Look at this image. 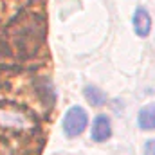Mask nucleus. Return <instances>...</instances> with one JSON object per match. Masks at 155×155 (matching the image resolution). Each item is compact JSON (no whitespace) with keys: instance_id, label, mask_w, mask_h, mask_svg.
<instances>
[{"instance_id":"f03ea898","label":"nucleus","mask_w":155,"mask_h":155,"mask_svg":"<svg viewBox=\"0 0 155 155\" xmlns=\"http://www.w3.org/2000/svg\"><path fill=\"white\" fill-rule=\"evenodd\" d=\"M112 135V126H110V119L103 114L96 116L92 123V130H90V137L96 143H105L107 139H110Z\"/></svg>"},{"instance_id":"39448f33","label":"nucleus","mask_w":155,"mask_h":155,"mask_svg":"<svg viewBox=\"0 0 155 155\" xmlns=\"http://www.w3.org/2000/svg\"><path fill=\"white\" fill-rule=\"evenodd\" d=\"M83 94H85L87 101H88L92 107H101V105H105V101H107V94H105L99 87H96V85H87V87L83 88Z\"/></svg>"},{"instance_id":"20e7f679","label":"nucleus","mask_w":155,"mask_h":155,"mask_svg":"<svg viewBox=\"0 0 155 155\" xmlns=\"http://www.w3.org/2000/svg\"><path fill=\"white\" fill-rule=\"evenodd\" d=\"M137 124L141 130H155V105L143 107L137 116Z\"/></svg>"},{"instance_id":"423d86ee","label":"nucleus","mask_w":155,"mask_h":155,"mask_svg":"<svg viewBox=\"0 0 155 155\" xmlns=\"http://www.w3.org/2000/svg\"><path fill=\"white\" fill-rule=\"evenodd\" d=\"M0 124L5 126H27L25 117L20 114H11V112H0Z\"/></svg>"},{"instance_id":"f257e3e1","label":"nucleus","mask_w":155,"mask_h":155,"mask_svg":"<svg viewBox=\"0 0 155 155\" xmlns=\"http://www.w3.org/2000/svg\"><path fill=\"white\" fill-rule=\"evenodd\" d=\"M88 124V116L81 107H71L63 117V132L67 137H78Z\"/></svg>"},{"instance_id":"0eeeda50","label":"nucleus","mask_w":155,"mask_h":155,"mask_svg":"<svg viewBox=\"0 0 155 155\" xmlns=\"http://www.w3.org/2000/svg\"><path fill=\"white\" fill-rule=\"evenodd\" d=\"M144 155H155V139L146 141V144H144Z\"/></svg>"},{"instance_id":"7ed1b4c3","label":"nucleus","mask_w":155,"mask_h":155,"mask_svg":"<svg viewBox=\"0 0 155 155\" xmlns=\"http://www.w3.org/2000/svg\"><path fill=\"white\" fill-rule=\"evenodd\" d=\"M132 24H134L135 35L141 36V38H146L150 35V31H152V18H150V13L144 7H137L135 9Z\"/></svg>"}]
</instances>
